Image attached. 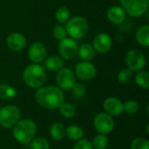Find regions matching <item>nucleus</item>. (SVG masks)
Here are the masks:
<instances>
[{"mask_svg":"<svg viewBox=\"0 0 149 149\" xmlns=\"http://www.w3.org/2000/svg\"><path fill=\"white\" fill-rule=\"evenodd\" d=\"M34 99L37 104L43 108L56 110L65 101V94L58 86H43L37 89Z\"/></svg>","mask_w":149,"mask_h":149,"instance_id":"f257e3e1","label":"nucleus"},{"mask_svg":"<svg viewBox=\"0 0 149 149\" xmlns=\"http://www.w3.org/2000/svg\"><path fill=\"white\" fill-rule=\"evenodd\" d=\"M23 80L28 87L32 89H38L43 86L46 81L45 68L40 64H31L28 65L24 70Z\"/></svg>","mask_w":149,"mask_h":149,"instance_id":"f03ea898","label":"nucleus"},{"mask_svg":"<svg viewBox=\"0 0 149 149\" xmlns=\"http://www.w3.org/2000/svg\"><path fill=\"white\" fill-rule=\"evenodd\" d=\"M12 127L14 139L22 144H28L37 134V125L31 119L19 120Z\"/></svg>","mask_w":149,"mask_h":149,"instance_id":"7ed1b4c3","label":"nucleus"},{"mask_svg":"<svg viewBox=\"0 0 149 149\" xmlns=\"http://www.w3.org/2000/svg\"><path fill=\"white\" fill-rule=\"evenodd\" d=\"M65 30L67 35H69L73 39H81L88 32L89 24L84 17L75 16L65 23Z\"/></svg>","mask_w":149,"mask_h":149,"instance_id":"20e7f679","label":"nucleus"},{"mask_svg":"<svg viewBox=\"0 0 149 149\" xmlns=\"http://www.w3.org/2000/svg\"><path fill=\"white\" fill-rule=\"evenodd\" d=\"M120 6L128 16L140 17L148 11L149 0H119Z\"/></svg>","mask_w":149,"mask_h":149,"instance_id":"39448f33","label":"nucleus"},{"mask_svg":"<svg viewBox=\"0 0 149 149\" xmlns=\"http://www.w3.org/2000/svg\"><path fill=\"white\" fill-rule=\"evenodd\" d=\"M21 117L20 109L14 105H7L0 108V126L4 128L12 127Z\"/></svg>","mask_w":149,"mask_h":149,"instance_id":"423d86ee","label":"nucleus"},{"mask_svg":"<svg viewBox=\"0 0 149 149\" xmlns=\"http://www.w3.org/2000/svg\"><path fill=\"white\" fill-rule=\"evenodd\" d=\"M125 63L128 69L133 72L141 71L147 63L144 53L137 49H131L127 52L125 56Z\"/></svg>","mask_w":149,"mask_h":149,"instance_id":"0eeeda50","label":"nucleus"},{"mask_svg":"<svg viewBox=\"0 0 149 149\" xmlns=\"http://www.w3.org/2000/svg\"><path fill=\"white\" fill-rule=\"evenodd\" d=\"M93 127L99 134L107 135L113 131L115 122L113 117L107 113H99L93 119Z\"/></svg>","mask_w":149,"mask_h":149,"instance_id":"6e6552de","label":"nucleus"},{"mask_svg":"<svg viewBox=\"0 0 149 149\" xmlns=\"http://www.w3.org/2000/svg\"><path fill=\"white\" fill-rule=\"evenodd\" d=\"M76 76L74 72L67 67H63L57 72L56 83L57 86L62 91H70L76 83Z\"/></svg>","mask_w":149,"mask_h":149,"instance_id":"1a4fd4ad","label":"nucleus"},{"mask_svg":"<svg viewBox=\"0 0 149 149\" xmlns=\"http://www.w3.org/2000/svg\"><path fill=\"white\" fill-rule=\"evenodd\" d=\"M79 45L75 39L65 38V39L59 41L58 51L59 56L65 60H71L78 55Z\"/></svg>","mask_w":149,"mask_h":149,"instance_id":"9d476101","label":"nucleus"},{"mask_svg":"<svg viewBox=\"0 0 149 149\" xmlns=\"http://www.w3.org/2000/svg\"><path fill=\"white\" fill-rule=\"evenodd\" d=\"M74 74L76 78L81 80L88 81L95 78L97 74V69L90 61H82L76 65Z\"/></svg>","mask_w":149,"mask_h":149,"instance_id":"9b49d317","label":"nucleus"},{"mask_svg":"<svg viewBox=\"0 0 149 149\" xmlns=\"http://www.w3.org/2000/svg\"><path fill=\"white\" fill-rule=\"evenodd\" d=\"M27 54L29 59L33 64H40L44 62L46 58V47L41 42H34L30 45Z\"/></svg>","mask_w":149,"mask_h":149,"instance_id":"f8f14e48","label":"nucleus"},{"mask_svg":"<svg viewBox=\"0 0 149 149\" xmlns=\"http://www.w3.org/2000/svg\"><path fill=\"white\" fill-rule=\"evenodd\" d=\"M94 50L99 53H107L108 52L113 46L112 38L105 32L98 33L93 38Z\"/></svg>","mask_w":149,"mask_h":149,"instance_id":"ddd939ff","label":"nucleus"},{"mask_svg":"<svg viewBox=\"0 0 149 149\" xmlns=\"http://www.w3.org/2000/svg\"><path fill=\"white\" fill-rule=\"evenodd\" d=\"M6 45L12 52H21L25 48L27 39L24 35L20 32H12L8 35L6 38Z\"/></svg>","mask_w":149,"mask_h":149,"instance_id":"4468645a","label":"nucleus"},{"mask_svg":"<svg viewBox=\"0 0 149 149\" xmlns=\"http://www.w3.org/2000/svg\"><path fill=\"white\" fill-rule=\"evenodd\" d=\"M103 108L112 117H118L123 113V103L116 97H108L104 100Z\"/></svg>","mask_w":149,"mask_h":149,"instance_id":"2eb2a0df","label":"nucleus"},{"mask_svg":"<svg viewBox=\"0 0 149 149\" xmlns=\"http://www.w3.org/2000/svg\"><path fill=\"white\" fill-rule=\"evenodd\" d=\"M108 20L114 24H122L127 18V13L124 9L120 5H113L108 8L107 11Z\"/></svg>","mask_w":149,"mask_h":149,"instance_id":"dca6fc26","label":"nucleus"},{"mask_svg":"<svg viewBox=\"0 0 149 149\" xmlns=\"http://www.w3.org/2000/svg\"><path fill=\"white\" fill-rule=\"evenodd\" d=\"M44 67L51 72H58L64 67V59L58 55H52L44 60Z\"/></svg>","mask_w":149,"mask_h":149,"instance_id":"f3484780","label":"nucleus"},{"mask_svg":"<svg viewBox=\"0 0 149 149\" xmlns=\"http://www.w3.org/2000/svg\"><path fill=\"white\" fill-rule=\"evenodd\" d=\"M49 134L52 140L56 141H62L65 137V127L60 122H54L50 126Z\"/></svg>","mask_w":149,"mask_h":149,"instance_id":"a211bd4d","label":"nucleus"},{"mask_svg":"<svg viewBox=\"0 0 149 149\" xmlns=\"http://www.w3.org/2000/svg\"><path fill=\"white\" fill-rule=\"evenodd\" d=\"M96 51L94 50L93 45L85 43L82 44L78 50V55L83 61H90L94 58Z\"/></svg>","mask_w":149,"mask_h":149,"instance_id":"6ab92c4d","label":"nucleus"},{"mask_svg":"<svg viewBox=\"0 0 149 149\" xmlns=\"http://www.w3.org/2000/svg\"><path fill=\"white\" fill-rule=\"evenodd\" d=\"M84 130L77 125H71L65 127V137H67L70 141H77L82 138H84Z\"/></svg>","mask_w":149,"mask_h":149,"instance_id":"aec40b11","label":"nucleus"},{"mask_svg":"<svg viewBox=\"0 0 149 149\" xmlns=\"http://www.w3.org/2000/svg\"><path fill=\"white\" fill-rule=\"evenodd\" d=\"M136 40L138 44L143 47L149 46V25L145 24L141 26L136 31Z\"/></svg>","mask_w":149,"mask_h":149,"instance_id":"412c9836","label":"nucleus"},{"mask_svg":"<svg viewBox=\"0 0 149 149\" xmlns=\"http://www.w3.org/2000/svg\"><path fill=\"white\" fill-rule=\"evenodd\" d=\"M134 80L136 85L144 90H148L149 88V72L148 71H139L137 72Z\"/></svg>","mask_w":149,"mask_h":149,"instance_id":"4be33fe9","label":"nucleus"},{"mask_svg":"<svg viewBox=\"0 0 149 149\" xmlns=\"http://www.w3.org/2000/svg\"><path fill=\"white\" fill-rule=\"evenodd\" d=\"M58 109L60 114L64 118H66V119H72L76 114V108H75V107L72 104L68 103V102H65L64 101Z\"/></svg>","mask_w":149,"mask_h":149,"instance_id":"5701e85b","label":"nucleus"},{"mask_svg":"<svg viewBox=\"0 0 149 149\" xmlns=\"http://www.w3.org/2000/svg\"><path fill=\"white\" fill-rule=\"evenodd\" d=\"M17 96V90L8 85L0 84V99L2 100H11Z\"/></svg>","mask_w":149,"mask_h":149,"instance_id":"b1692460","label":"nucleus"},{"mask_svg":"<svg viewBox=\"0 0 149 149\" xmlns=\"http://www.w3.org/2000/svg\"><path fill=\"white\" fill-rule=\"evenodd\" d=\"M30 149H50L49 141L44 137H34L29 143Z\"/></svg>","mask_w":149,"mask_h":149,"instance_id":"393cba45","label":"nucleus"},{"mask_svg":"<svg viewBox=\"0 0 149 149\" xmlns=\"http://www.w3.org/2000/svg\"><path fill=\"white\" fill-rule=\"evenodd\" d=\"M91 142L93 149H106L108 146L109 141L106 134H99L93 139Z\"/></svg>","mask_w":149,"mask_h":149,"instance_id":"a878e982","label":"nucleus"},{"mask_svg":"<svg viewBox=\"0 0 149 149\" xmlns=\"http://www.w3.org/2000/svg\"><path fill=\"white\" fill-rule=\"evenodd\" d=\"M55 17L60 24H65L70 18V10L65 6H60L55 12Z\"/></svg>","mask_w":149,"mask_h":149,"instance_id":"bb28decb","label":"nucleus"},{"mask_svg":"<svg viewBox=\"0 0 149 149\" xmlns=\"http://www.w3.org/2000/svg\"><path fill=\"white\" fill-rule=\"evenodd\" d=\"M134 77V72L128 68H124L120 70L117 75V79L120 84H127L129 83Z\"/></svg>","mask_w":149,"mask_h":149,"instance_id":"cd10ccee","label":"nucleus"},{"mask_svg":"<svg viewBox=\"0 0 149 149\" xmlns=\"http://www.w3.org/2000/svg\"><path fill=\"white\" fill-rule=\"evenodd\" d=\"M139 104L133 100H127L125 103H123V112H125L127 114L133 115L135 114L139 111Z\"/></svg>","mask_w":149,"mask_h":149,"instance_id":"c85d7f7f","label":"nucleus"},{"mask_svg":"<svg viewBox=\"0 0 149 149\" xmlns=\"http://www.w3.org/2000/svg\"><path fill=\"white\" fill-rule=\"evenodd\" d=\"M131 149H149L148 140L142 137L134 139L131 143Z\"/></svg>","mask_w":149,"mask_h":149,"instance_id":"c756f323","label":"nucleus"},{"mask_svg":"<svg viewBox=\"0 0 149 149\" xmlns=\"http://www.w3.org/2000/svg\"><path fill=\"white\" fill-rule=\"evenodd\" d=\"M52 33H53L54 38L57 40H58V41H61V40L65 39V38H67L66 30H65V28L62 24H57V25H55L54 28H53Z\"/></svg>","mask_w":149,"mask_h":149,"instance_id":"7c9ffc66","label":"nucleus"},{"mask_svg":"<svg viewBox=\"0 0 149 149\" xmlns=\"http://www.w3.org/2000/svg\"><path fill=\"white\" fill-rule=\"evenodd\" d=\"M72 149H93L92 146V142L85 138H82L76 141Z\"/></svg>","mask_w":149,"mask_h":149,"instance_id":"2f4dec72","label":"nucleus"},{"mask_svg":"<svg viewBox=\"0 0 149 149\" xmlns=\"http://www.w3.org/2000/svg\"><path fill=\"white\" fill-rule=\"evenodd\" d=\"M72 90L74 95L77 97H82L86 93V88L85 85L82 83H78V82L75 83V85L73 86Z\"/></svg>","mask_w":149,"mask_h":149,"instance_id":"473e14b6","label":"nucleus"}]
</instances>
